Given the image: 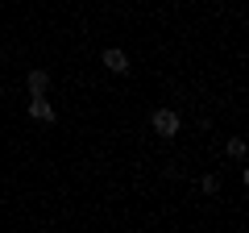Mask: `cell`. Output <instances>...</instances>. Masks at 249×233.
<instances>
[{
    "label": "cell",
    "instance_id": "obj_1",
    "mask_svg": "<svg viewBox=\"0 0 249 233\" xmlns=\"http://www.w3.org/2000/svg\"><path fill=\"white\" fill-rule=\"evenodd\" d=\"M150 125H154V134H158V137H175L178 129H183V121H178V113H175V108H154Z\"/></svg>",
    "mask_w": 249,
    "mask_h": 233
},
{
    "label": "cell",
    "instance_id": "obj_2",
    "mask_svg": "<svg viewBox=\"0 0 249 233\" xmlns=\"http://www.w3.org/2000/svg\"><path fill=\"white\" fill-rule=\"evenodd\" d=\"M100 63H104L112 75H129V54H124L121 46H108V50L100 54Z\"/></svg>",
    "mask_w": 249,
    "mask_h": 233
},
{
    "label": "cell",
    "instance_id": "obj_3",
    "mask_svg": "<svg viewBox=\"0 0 249 233\" xmlns=\"http://www.w3.org/2000/svg\"><path fill=\"white\" fill-rule=\"evenodd\" d=\"M25 88H29V96H46V92H50V75H46L42 67H34V71L25 75Z\"/></svg>",
    "mask_w": 249,
    "mask_h": 233
},
{
    "label": "cell",
    "instance_id": "obj_4",
    "mask_svg": "<svg viewBox=\"0 0 249 233\" xmlns=\"http://www.w3.org/2000/svg\"><path fill=\"white\" fill-rule=\"evenodd\" d=\"M29 116H34V121H54L58 113H54V104L46 96H29Z\"/></svg>",
    "mask_w": 249,
    "mask_h": 233
},
{
    "label": "cell",
    "instance_id": "obj_5",
    "mask_svg": "<svg viewBox=\"0 0 249 233\" xmlns=\"http://www.w3.org/2000/svg\"><path fill=\"white\" fill-rule=\"evenodd\" d=\"M224 150H229V158H245V137H229V146H224Z\"/></svg>",
    "mask_w": 249,
    "mask_h": 233
}]
</instances>
